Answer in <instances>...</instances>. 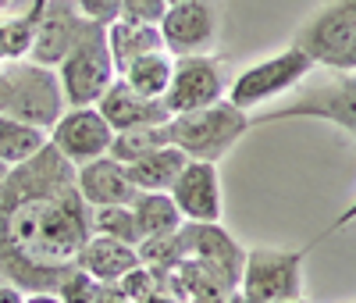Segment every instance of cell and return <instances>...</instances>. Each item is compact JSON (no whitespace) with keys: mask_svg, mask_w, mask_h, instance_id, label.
Segmentation results:
<instances>
[{"mask_svg":"<svg viewBox=\"0 0 356 303\" xmlns=\"http://www.w3.org/2000/svg\"><path fill=\"white\" fill-rule=\"evenodd\" d=\"M75 164L50 143L0 182V275L25 293L57 289L93 235Z\"/></svg>","mask_w":356,"mask_h":303,"instance_id":"cell-1","label":"cell"},{"mask_svg":"<svg viewBox=\"0 0 356 303\" xmlns=\"http://www.w3.org/2000/svg\"><path fill=\"white\" fill-rule=\"evenodd\" d=\"M65 107L68 100H65L57 68H47L33 57L0 61V114L50 132L54 121L65 114Z\"/></svg>","mask_w":356,"mask_h":303,"instance_id":"cell-2","label":"cell"},{"mask_svg":"<svg viewBox=\"0 0 356 303\" xmlns=\"http://www.w3.org/2000/svg\"><path fill=\"white\" fill-rule=\"evenodd\" d=\"M250 129H253L250 111L235 107L228 97L218 104L186 111V114H175L168 121L171 143L182 146L193 161H221Z\"/></svg>","mask_w":356,"mask_h":303,"instance_id":"cell-3","label":"cell"},{"mask_svg":"<svg viewBox=\"0 0 356 303\" xmlns=\"http://www.w3.org/2000/svg\"><path fill=\"white\" fill-rule=\"evenodd\" d=\"M328 72L332 75L324 82L296 93L275 111L250 114V125H271V121H285V118H324L356 136V72H339V68Z\"/></svg>","mask_w":356,"mask_h":303,"instance_id":"cell-4","label":"cell"},{"mask_svg":"<svg viewBox=\"0 0 356 303\" xmlns=\"http://www.w3.org/2000/svg\"><path fill=\"white\" fill-rule=\"evenodd\" d=\"M57 75H61V89H65V100L68 107H86V104H97L107 86L118 79L114 68V57L107 47V25H89L86 36L68 50V57L57 65Z\"/></svg>","mask_w":356,"mask_h":303,"instance_id":"cell-5","label":"cell"},{"mask_svg":"<svg viewBox=\"0 0 356 303\" xmlns=\"http://www.w3.org/2000/svg\"><path fill=\"white\" fill-rule=\"evenodd\" d=\"M314 250V242L300 250H271L257 247L243 261L239 293L253 303H289L303 296V261Z\"/></svg>","mask_w":356,"mask_h":303,"instance_id":"cell-6","label":"cell"},{"mask_svg":"<svg viewBox=\"0 0 356 303\" xmlns=\"http://www.w3.org/2000/svg\"><path fill=\"white\" fill-rule=\"evenodd\" d=\"M314 68L317 65L300 47H285L282 54L264 57V61H257V65H250L235 75L228 82V100L243 111H253L267 100H278L289 89H296Z\"/></svg>","mask_w":356,"mask_h":303,"instance_id":"cell-7","label":"cell"},{"mask_svg":"<svg viewBox=\"0 0 356 303\" xmlns=\"http://www.w3.org/2000/svg\"><path fill=\"white\" fill-rule=\"evenodd\" d=\"M228 97V72H225V61L214 54H189V57H175V68H171V82H168V93L164 104L175 114H186L207 104H218Z\"/></svg>","mask_w":356,"mask_h":303,"instance_id":"cell-8","label":"cell"},{"mask_svg":"<svg viewBox=\"0 0 356 303\" xmlns=\"http://www.w3.org/2000/svg\"><path fill=\"white\" fill-rule=\"evenodd\" d=\"M353 36H356V0H328L296 29L292 47H300L314 65L332 68L353 43Z\"/></svg>","mask_w":356,"mask_h":303,"instance_id":"cell-9","label":"cell"},{"mask_svg":"<svg viewBox=\"0 0 356 303\" xmlns=\"http://www.w3.org/2000/svg\"><path fill=\"white\" fill-rule=\"evenodd\" d=\"M161 36L164 50L171 57H189V54H211L221 36V11L218 0H182L168 4L161 18Z\"/></svg>","mask_w":356,"mask_h":303,"instance_id":"cell-10","label":"cell"},{"mask_svg":"<svg viewBox=\"0 0 356 303\" xmlns=\"http://www.w3.org/2000/svg\"><path fill=\"white\" fill-rule=\"evenodd\" d=\"M111 143H114V129H111V121L100 114L97 104L65 107V114L57 118L54 129H50V146L61 150L75 168L111 154Z\"/></svg>","mask_w":356,"mask_h":303,"instance_id":"cell-11","label":"cell"},{"mask_svg":"<svg viewBox=\"0 0 356 303\" xmlns=\"http://www.w3.org/2000/svg\"><path fill=\"white\" fill-rule=\"evenodd\" d=\"M89 25L93 22L79 11L75 0H43L36 29H33V43H29L25 57L40 61L47 68H57L68 57V50L86 36Z\"/></svg>","mask_w":356,"mask_h":303,"instance_id":"cell-12","label":"cell"},{"mask_svg":"<svg viewBox=\"0 0 356 303\" xmlns=\"http://www.w3.org/2000/svg\"><path fill=\"white\" fill-rule=\"evenodd\" d=\"M175 207L182 210L186 222H221V175L218 161H193L182 168V175L175 178V186L168 189Z\"/></svg>","mask_w":356,"mask_h":303,"instance_id":"cell-13","label":"cell"},{"mask_svg":"<svg viewBox=\"0 0 356 303\" xmlns=\"http://www.w3.org/2000/svg\"><path fill=\"white\" fill-rule=\"evenodd\" d=\"M100 114L111 121L114 132L122 129H139V125H164V121H171V111L161 97H143L139 89H132L122 75H118L107 93L97 100Z\"/></svg>","mask_w":356,"mask_h":303,"instance_id":"cell-14","label":"cell"},{"mask_svg":"<svg viewBox=\"0 0 356 303\" xmlns=\"http://www.w3.org/2000/svg\"><path fill=\"white\" fill-rule=\"evenodd\" d=\"M75 182H79V193L89 207H114V203H132L136 200V182L129 175V168L104 154L97 161H86L75 168Z\"/></svg>","mask_w":356,"mask_h":303,"instance_id":"cell-15","label":"cell"},{"mask_svg":"<svg viewBox=\"0 0 356 303\" xmlns=\"http://www.w3.org/2000/svg\"><path fill=\"white\" fill-rule=\"evenodd\" d=\"M139 247L132 242H122V239H111V235H89L86 250L79 257V267L86 275H93L97 282L104 286H114L122 282L132 267H139Z\"/></svg>","mask_w":356,"mask_h":303,"instance_id":"cell-16","label":"cell"},{"mask_svg":"<svg viewBox=\"0 0 356 303\" xmlns=\"http://www.w3.org/2000/svg\"><path fill=\"white\" fill-rule=\"evenodd\" d=\"M186 164H189L186 150L175 146V143H164V146L154 150V154H146V157H139V161H132V164H125V168H129V175H132V182H136V189L168 193V189L175 186V178L182 175Z\"/></svg>","mask_w":356,"mask_h":303,"instance_id":"cell-17","label":"cell"},{"mask_svg":"<svg viewBox=\"0 0 356 303\" xmlns=\"http://www.w3.org/2000/svg\"><path fill=\"white\" fill-rule=\"evenodd\" d=\"M107 47H111V57H114V68L125 72L136 57L154 54V50H164V36H161V25L114 18V22L107 25Z\"/></svg>","mask_w":356,"mask_h":303,"instance_id":"cell-18","label":"cell"},{"mask_svg":"<svg viewBox=\"0 0 356 303\" xmlns=\"http://www.w3.org/2000/svg\"><path fill=\"white\" fill-rule=\"evenodd\" d=\"M132 210H136V222H139V235L150 239V235H171L182 225V210L175 207L171 193H146L139 189L136 200H132Z\"/></svg>","mask_w":356,"mask_h":303,"instance_id":"cell-19","label":"cell"},{"mask_svg":"<svg viewBox=\"0 0 356 303\" xmlns=\"http://www.w3.org/2000/svg\"><path fill=\"white\" fill-rule=\"evenodd\" d=\"M47 143H50V132L47 129L0 114V161H8L11 168L22 164V161H29V157H36Z\"/></svg>","mask_w":356,"mask_h":303,"instance_id":"cell-20","label":"cell"},{"mask_svg":"<svg viewBox=\"0 0 356 303\" xmlns=\"http://www.w3.org/2000/svg\"><path fill=\"white\" fill-rule=\"evenodd\" d=\"M171 68H175V57L168 50H154V54H143L136 57L125 72H118L132 89H139L143 97H161L168 93V82H171Z\"/></svg>","mask_w":356,"mask_h":303,"instance_id":"cell-21","label":"cell"},{"mask_svg":"<svg viewBox=\"0 0 356 303\" xmlns=\"http://www.w3.org/2000/svg\"><path fill=\"white\" fill-rule=\"evenodd\" d=\"M171 143V132H168V121L164 125H139V129H122L114 132V143H111V157H118L122 164H132L146 154H154L157 146Z\"/></svg>","mask_w":356,"mask_h":303,"instance_id":"cell-22","label":"cell"},{"mask_svg":"<svg viewBox=\"0 0 356 303\" xmlns=\"http://www.w3.org/2000/svg\"><path fill=\"white\" fill-rule=\"evenodd\" d=\"M93 235H111V239H122V242H132L139 247V222H136V210L132 203H114V207H93Z\"/></svg>","mask_w":356,"mask_h":303,"instance_id":"cell-23","label":"cell"},{"mask_svg":"<svg viewBox=\"0 0 356 303\" xmlns=\"http://www.w3.org/2000/svg\"><path fill=\"white\" fill-rule=\"evenodd\" d=\"M164 11H168V0H122V18H125V22L161 25Z\"/></svg>","mask_w":356,"mask_h":303,"instance_id":"cell-24","label":"cell"},{"mask_svg":"<svg viewBox=\"0 0 356 303\" xmlns=\"http://www.w3.org/2000/svg\"><path fill=\"white\" fill-rule=\"evenodd\" d=\"M79 11L97 22V25H111L114 18H122V0H75Z\"/></svg>","mask_w":356,"mask_h":303,"instance_id":"cell-25","label":"cell"},{"mask_svg":"<svg viewBox=\"0 0 356 303\" xmlns=\"http://www.w3.org/2000/svg\"><path fill=\"white\" fill-rule=\"evenodd\" d=\"M353 222H356V200H353V203H349L346 210H339V218H335V222H332L328 228H324L321 235H314L310 242H314V247H321V242H324V239H332V235H339V232H342V228H349Z\"/></svg>","mask_w":356,"mask_h":303,"instance_id":"cell-26","label":"cell"},{"mask_svg":"<svg viewBox=\"0 0 356 303\" xmlns=\"http://www.w3.org/2000/svg\"><path fill=\"white\" fill-rule=\"evenodd\" d=\"M0 303H25V289L4 279L0 282Z\"/></svg>","mask_w":356,"mask_h":303,"instance_id":"cell-27","label":"cell"},{"mask_svg":"<svg viewBox=\"0 0 356 303\" xmlns=\"http://www.w3.org/2000/svg\"><path fill=\"white\" fill-rule=\"evenodd\" d=\"M25 303H65L57 289H36V293H25Z\"/></svg>","mask_w":356,"mask_h":303,"instance_id":"cell-28","label":"cell"},{"mask_svg":"<svg viewBox=\"0 0 356 303\" xmlns=\"http://www.w3.org/2000/svg\"><path fill=\"white\" fill-rule=\"evenodd\" d=\"M332 68H339V72H356V36H353V43L346 47V54L335 61Z\"/></svg>","mask_w":356,"mask_h":303,"instance_id":"cell-29","label":"cell"},{"mask_svg":"<svg viewBox=\"0 0 356 303\" xmlns=\"http://www.w3.org/2000/svg\"><path fill=\"white\" fill-rule=\"evenodd\" d=\"M186 303H228V293H196Z\"/></svg>","mask_w":356,"mask_h":303,"instance_id":"cell-30","label":"cell"},{"mask_svg":"<svg viewBox=\"0 0 356 303\" xmlns=\"http://www.w3.org/2000/svg\"><path fill=\"white\" fill-rule=\"evenodd\" d=\"M228 303H253V300H250V296H243L239 289H232V293H228Z\"/></svg>","mask_w":356,"mask_h":303,"instance_id":"cell-31","label":"cell"},{"mask_svg":"<svg viewBox=\"0 0 356 303\" xmlns=\"http://www.w3.org/2000/svg\"><path fill=\"white\" fill-rule=\"evenodd\" d=\"M15 4H18V0H0V15H8Z\"/></svg>","mask_w":356,"mask_h":303,"instance_id":"cell-32","label":"cell"},{"mask_svg":"<svg viewBox=\"0 0 356 303\" xmlns=\"http://www.w3.org/2000/svg\"><path fill=\"white\" fill-rule=\"evenodd\" d=\"M8 171H11V164H8V161H0V182L8 178Z\"/></svg>","mask_w":356,"mask_h":303,"instance_id":"cell-33","label":"cell"},{"mask_svg":"<svg viewBox=\"0 0 356 303\" xmlns=\"http://www.w3.org/2000/svg\"><path fill=\"white\" fill-rule=\"evenodd\" d=\"M289 303H307V300H303V296H300V300H289Z\"/></svg>","mask_w":356,"mask_h":303,"instance_id":"cell-34","label":"cell"},{"mask_svg":"<svg viewBox=\"0 0 356 303\" xmlns=\"http://www.w3.org/2000/svg\"><path fill=\"white\" fill-rule=\"evenodd\" d=\"M168 4H182V0H168Z\"/></svg>","mask_w":356,"mask_h":303,"instance_id":"cell-35","label":"cell"},{"mask_svg":"<svg viewBox=\"0 0 356 303\" xmlns=\"http://www.w3.org/2000/svg\"><path fill=\"white\" fill-rule=\"evenodd\" d=\"M0 282H4V275H0Z\"/></svg>","mask_w":356,"mask_h":303,"instance_id":"cell-36","label":"cell"}]
</instances>
